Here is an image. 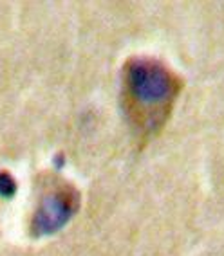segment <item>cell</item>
I'll use <instances>...</instances> for the list:
<instances>
[{"mask_svg": "<svg viewBox=\"0 0 224 256\" xmlns=\"http://www.w3.org/2000/svg\"><path fill=\"white\" fill-rule=\"evenodd\" d=\"M183 80L154 58H132L123 69V106L134 132L150 141L168 121Z\"/></svg>", "mask_w": 224, "mask_h": 256, "instance_id": "1", "label": "cell"}, {"mask_svg": "<svg viewBox=\"0 0 224 256\" xmlns=\"http://www.w3.org/2000/svg\"><path fill=\"white\" fill-rule=\"evenodd\" d=\"M78 208V193L71 186H62L58 192L47 195L35 218V228L40 234L55 233L67 222Z\"/></svg>", "mask_w": 224, "mask_h": 256, "instance_id": "2", "label": "cell"}]
</instances>
